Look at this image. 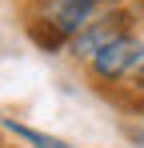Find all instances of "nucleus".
Instances as JSON below:
<instances>
[{
    "label": "nucleus",
    "instance_id": "f03ea898",
    "mask_svg": "<svg viewBox=\"0 0 144 148\" xmlns=\"http://www.w3.org/2000/svg\"><path fill=\"white\" fill-rule=\"evenodd\" d=\"M144 64V40L140 36H120L112 40L108 48H100L88 60V68H92L96 80H104V84H116V80H132V72Z\"/></svg>",
    "mask_w": 144,
    "mask_h": 148
},
{
    "label": "nucleus",
    "instance_id": "f257e3e1",
    "mask_svg": "<svg viewBox=\"0 0 144 148\" xmlns=\"http://www.w3.org/2000/svg\"><path fill=\"white\" fill-rule=\"evenodd\" d=\"M96 4H100V0H48V4H44V16L32 24V36H36L44 48L68 44L72 36L92 20Z\"/></svg>",
    "mask_w": 144,
    "mask_h": 148
},
{
    "label": "nucleus",
    "instance_id": "39448f33",
    "mask_svg": "<svg viewBox=\"0 0 144 148\" xmlns=\"http://www.w3.org/2000/svg\"><path fill=\"white\" fill-rule=\"evenodd\" d=\"M132 92H136V96L144 100V64L136 68V72H132Z\"/></svg>",
    "mask_w": 144,
    "mask_h": 148
},
{
    "label": "nucleus",
    "instance_id": "20e7f679",
    "mask_svg": "<svg viewBox=\"0 0 144 148\" xmlns=\"http://www.w3.org/2000/svg\"><path fill=\"white\" fill-rule=\"evenodd\" d=\"M4 128H8L12 136H20L24 144H32V148H68L64 140H56V136H48V132H36V128H28V124H20V120H4Z\"/></svg>",
    "mask_w": 144,
    "mask_h": 148
},
{
    "label": "nucleus",
    "instance_id": "7ed1b4c3",
    "mask_svg": "<svg viewBox=\"0 0 144 148\" xmlns=\"http://www.w3.org/2000/svg\"><path fill=\"white\" fill-rule=\"evenodd\" d=\"M120 36H128V16H124V12H108V16H100V20L92 16V20L68 40V48H72L76 60H92L100 48H108Z\"/></svg>",
    "mask_w": 144,
    "mask_h": 148
}]
</instances>
